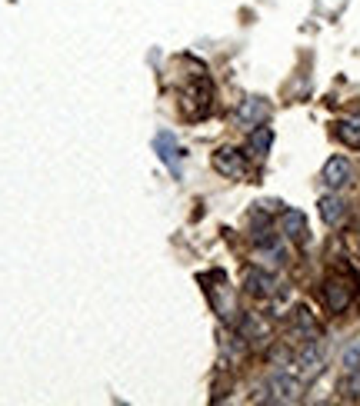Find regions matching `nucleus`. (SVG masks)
Returning <instances> with one entry per match:
<instances>
[{
    "label": "nucleus",
    "instance_id": "1",
    "mask_svg": "<svg viewBox=\"0 0 360 406\" xmlns=\"http://www.w3.org/2000/svg\"><path fill=\"white\" fill-rule=\"evenodd\" d=\"M354 286H357V280H354V273H333V276H327L324 280V306H327L330 313H344L347 306H350V300H354Z\"/></svg>",
    "mask_w": 360,
    "mask_h": 406
},
{
    "label": "nucleus",
    "instance_id": "2",
    "mask_svg": "<svg viewBox=\"0 0 360 406\" xmlns=\"http://www.w3.org/2000/svg\"><path fill=\"white\" fill-rule=\"evenodd\" d=\"M270 390V400L273 403H294V400H300V390H303V380H300L297 373H273L267 383Z\"/></svg>",
    "mask_w": 360,
    "mask_h": 406
},
{
    "label": "nucleus",
    "instance_id": "3",
    "mask_svg": "<svg viewBox=\"0 0 360 406\" xmlns=\"http://www.w3.org/2000/svg\"><path fill=\"white\" fill-rule=\"evenodd\" d=\"M354 180V166H350V160L347 157H330L327 164H324V183H327L330 190H340V187H347V183Z\"/></svg>",
    "mask_w": 360,
    "mask_h": 406
},
{
    "label": "nucleus",
    "instance_id": "4",
    "mask_svg": "<svg viewBox=\"0 0 360 406\" xmlns=\"http://www.w3.org/2000/svg\"><path fill=\"white\" fill-rule=\"evenodd\" d=\"M267 117H270V107H267V100H260V97H247V100L237 107L240 127H250V130H254V127H260Z\"/></svg>",
    "mask_w": 360,
    "mask_h": 406
},
{
    "label": "nucleus",
    "instance_id": "5",
    "mask_svg": "<svg viewBox=\"0 0 360 406\" xmlns=\"http://www.w3.org/2000/svg\"><path fill=\"white\" fill-rule=\"evenodd\" d=\"M213 166H217V173H224V177H243L247 173V160H243V153L240 150H224L213 153Z\"/></svg>",
    "mask_w": 360,
    "mask_h": 406
},
{
    "label": "nucleus",
    "instance_id": "6",
    "mask_svg": "<svg viewBox=\"0 0 360 406\" xmlns=\"http://www.w3.org/2000/svg\"><path fill=\"white\" fill-rule=\"evenodd\" d=\"M294 366H297V376L307 383V380H314V376L324 370V353L310 343L307 350H300V353H297V363H294Z\"/></svg>",
    "mask_w": 360,
    "mask_h": 406
},
{
    "label": "nucleus",
    "instance_id": "7",
    "mask_svg": "<svg viewBox=\"0 0 360 406\" xmlns=\"http://www.w3.org/2000/svg\"><path fill=\"white\" fill-rule=\"evenodd\" d=\"M243 286H247V293L257 297V300H267V297H273V290H277V283H273V276L267 270H247L243 273Z\"/></svg>",
    "mask_w": 360,
    "mask_h": 406
},
{
    "label": "nucleus",
    "instance_id": "8",
    "mask_svg": "<svg viewBox=\"0 0 360 406\" xmlns=\"http://www.w3.org/2000/svg\"><path fill=\"white\" fill-rule=\"evenodd\" d=\"M317 207H320V220H324L327 226H340L347 220V203L337 194L320 196V203H317Z\"/></svg>",
    "mask_w": 360,
    "mask_h": 406
},
{
    "label": "nucleus",
    "instance_id": "9",
    "mask_svg": "<svg viewBox=\"0 0 360 406\" xmlns=\"http://www.w3.org/2000/svg\"><path fill=\"white\" fill-rule=\"evenodd\" d=\"M280 230H284L290 240L303 243L307 240V217H303L300 210H287L284 217H280Z\"/></svg>",
    "mask_w": 360,
    "mask_h": 406
},
{
    "label": "nucleus",
    "instance_id": "10",
    "mask_svg": "<svg viewBox=\"0 0 360 406\" xmlns=\"http://www.w3.org/2000/svg\"><path fill=\"white\" fill-rule=\"evenodd\" d=\"M337 136L344 140L347 147H360V117H344L337 123Z\"/></svg>",
    "mask_w": 360,
    "mask_h": 406
},
{
    "label": "nucleus",
    "instance_id": "11",
    "mask_svg": "<svg viewBox=\"0 0 360 406\" xmlns=\"http://www.w3.org/2000/svg\"><path fill=\"white\" fill-rule=\"evenodd\" d=\"M153 150L160 153V160H164V164H170L174 170H177V147H174V136H170V134H157V136H153Z\"/></svg>",
    "mask_w": 360,
    "mask_h": 406
},
{
    "label": "nucleus",
    "instance_id": "12",
    "mask_svg": "<svg viewBox=\"0 0 360 406\" xmlns=\"http://www.w3.org/2000/svg\"><path fill=\"white\" fill-rule=\"evenodd\" d=\"M270 143H273V130L270 127H260V130L250 134V150H254V157H264L270 150Z\"/></svg>",
    "mask_w": 360,
    "mask_h": 406
},
{
    "label": "nucleus",
    "instance_id": "13",
    "mask_svg": "<svg viewBox=\"0 0 360 406\" xmlns=\"http://www.w3.org/2000/svg\"><path fill=\"white\" fill-rule=\"evenodd\" d=\"M294 330L303 333V336H310V340L317 336V323H314V316L307 313L303 306H300V310H294Z\"/></svg>",
    "mask_w": 360,
    "mask_h": 406
},
{
    "label": "nucleus",
    "instance_id": "14",
    "mask_svg": "<svg viewBox=\"0 0 360 406\" xmlns=\"http://www.w3.org/2000/svg\"><path fill=\"white\" fill-rule=\"evenodd\" d=\"M344 366H347V373L360 370V343H357V346H350V350L344 353Z\"/></svg>",
    "mask_w": 360,
    "mask_h": 406
}]
</instances>
